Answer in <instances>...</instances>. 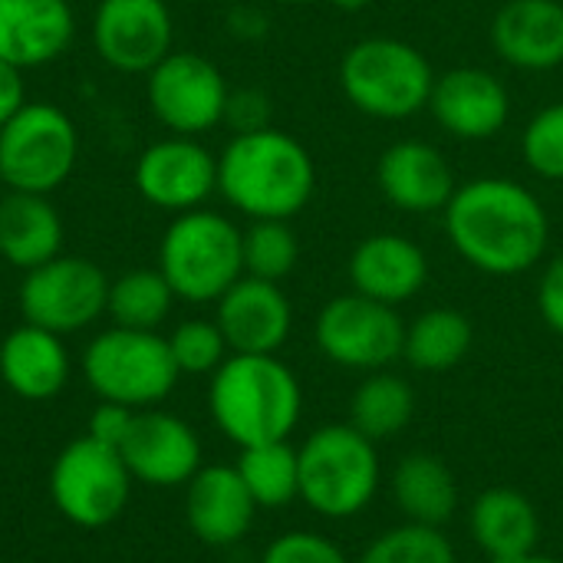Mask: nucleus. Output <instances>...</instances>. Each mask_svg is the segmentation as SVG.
Returning <instances> with one entry per match:
<instances>
[{
  "instance_id": "f257e3e1",
  "label": "nucleus",
  "mask_w": 563,
  "mask_h": 563,
  "mask_svg": "<svg viewBox=\"0 0 563 563\" xmlns=\"http://www.w3.org/2000/svg\"><path fill=\"white\" fill-rule=\"evenodd\" d=\"M452 247L482 274L518 277L541 264L551 244V218L534 191L511 178H472L445 205Z\"/></svg>"
},
{
  "instance_id": "f03ea898",
  "label": "nucleus",
  "mask_w": 563,
  "mask_h": 563,
  "mask_svg": "<svg viewBox=\"0 0 563 563\" xmlns=\"http://www.w3.org/2000/svg\"><path fill=\"white\" fill-rule=\"evenodd\" d=\"M218 191L251 221H290L317 191V165L303 142L274 125L241 132L218 155Z\"/></svg>"
},
{
  "instance_id": "7ed1b4c3",
  "label": "nucleus",
  "mask_w": 563,
  "mask_h": 563,
  "mask_svg": "<svg viewBox=\"0 0 563 563\" xmlns=\"http://www.w3.org/2000/svg\"><path fill=\"white\" fill-rule=\"evenodd\" d=\"M208 412L238 449L287 442L303 416V389L277 353H231L211 373Z\"/></svg>"
},
{
  "instance_id": "20e7f679",
  "label": "nucleus",
  "mask_w": 563,
  "mask_h": 563,
  "mask_svg": "<svg viewBox=\"0 0 563 563\" xmlns=\"http://www.w3.org/2000/svg\"><path fill=\"white\" fill-rule=\"evenodd\" d=\"M297 455L300 501L327 521H350L363 515L379 495V449L350 422L313 429Z\"/></svg>"
},
{
  "instance_id": "39448f33",
  "label": "nucleus",
  "mask_w": 563,
  "mask_h": 563,
  "mask_svg": "<svg viewBox=\"0 0 563 563\" xmlns=\"http://www.w3.org/2000/svg\"><path fill=\"white\" fill-rule=\"evenodd\" d=\"M435 86L426 53L396 36H366L340 59V89L346 102L383 122L412 119L429 109Z\"/></svg>"
},
{
  "instance_id": "423d86ee",
  "label": "nucleus",
  "mask_w": 563,
  "mask_h": 563,
  "mask_svg": "<svg viewBox=\"0 0 563 563\" xmlns=\"http://www.w3.org/2000/svg\"><path fill=\"white\" fill-rule=\"evenodd\" d=\"M241 228L218 211H181L158 244V271L185 303H218L244 277Z\"/></svg>"
},
{
  "instance_id": "0eeeda50",
  "label": "nucleus",
  "mask_w": 563,
  "mask_h": 563,
  "mask_svg": "<svg viewBox=\"0 0 563 563\" xmlns=\"http://www.w3.org/2000/svg\"><path fill=\"white\" fill-rule=\"evenodd\" d=\"M82 379L102 402H119L135 412L162 406L181 373L168 350V336L155 330L109 327L82 350Z\"/></svg>"
},
{
  "instance_id": "6e6552de",
  "label": "nucleus",
  "mask_w": 563,
  "mask_h": 563,
  "mask_svg": "<svg viewBox=\"0 0 563 563\" xmlns=\"http://www.w3.org/2000/svg\"><path fill=\"white\" fill-rule=\"evenodd\" d=\"M79 135L53 102H26L0 125V181L23 195H53L76 168Z\"/></svg>"
},
{
  "instance_id": "1a4fd4ad",
  "label": "nucleus",
  "mask_w": 563,
  "mask_h": 563,
  "mask_svg": "<svg viewBox=\"0 0 563 563\" xmlns=\"http://www.w3.org/2000/svg\"><path fill=\"white\" fill-rule=\"evenodd\" d=\"M49 498L69 525L99 531L129 508L132 475L119 449L82 435L56 455L49 468Z\"/></svg>"
},
{
  "instance_id": "9d476101",
  "label": "nucleus",
  "mask_w": 563,
  "mask_h": 563,
  "mask_svg": "<svg viewBox=\"0 0 563 563\" xmlns=\"http://www.w3.org/2000/svg\"><path fill=\"white\" fill-rule=\"evenodd\" d=\"M313 340L330 363L356 373H376L402 360L406 320L396 307L353 290L323 303L313 323Z\"/></svg>"
},
{
  "instance_id": "9b49d317",
  "label": "nucleus",
  "mask_w": 563,
  "mask_h": 563,
  "mask_svg": "<svg viewBox=\"0 0 563 563\" xmlns=\"http://www.w3.org/2000/svg\"><path fill=\"white\" fill-rule=\"evenodd\" d=\"M109 277L89 257H53L23 274L20 313L26 323L69 336L92 327L109 303Z\"/></svg>"
},
{
  "instance_id": "f8f14e48",
  "label": "nucleus",
  "mask_w": 563,
  "mask_h": 563,
  "mask_svg": "<svg viewBox=\"0 0 563 563\" xmlns=\"http://www.w3.org/2000/svg\"><path fill=\"white\" fill-rule=\"evenodd\" d=\"M145 76L148 109L168 132L198 139L201 132L224 122L231 89L224 82V73L201 53L172 49Z\"/></svg>"
},
{
  "instance_id": "ddd939ff",
  "label": "nucleus",
  "mask_w": 563,
  "mask_h": 563,
  "mask_svg": "<svg viewBox=\"0 0 563 563\" xmlns=\"http://www.w3.org/2000/svg\"><path fill=\"white\" fill-rule=\"evenodd\" d=\"M175 40L165 0H99L92 13V46L119 73H152Z\"/></svg>"
},
{
  "instance_id": "4468645a",
  "label": "nucleus",
  "mask_w": 563,
  "mask_h": 563,
  "mask_svg": "<svg viewBox=\"0 0 563 563\" xmlns=\"http://www.w3.org/2000/svg\"><path fill=\"white\" fill-rule=\"evenodd\" d=\"M119 455L132 475V482L152 488H181L205 465V449L198 432L165 409L135 412L129 435L119 445Z\"/></svg>"
},
{
  "instance_id": "2eb2a0df",
  "label": "nucleus",
  "mask_w": 563,
  "mask_h": 563,
  "mask_svg": "<svg viewBox=\"0 0 563 563\" xmlns=\"http://www.w3.org/2000/svg\"><path fill=\"white\" fill-rule=\"evenodd\" d=\"M135 188L152 208L195 211L218 191V155L191 135L162 139L139 155Z\"/></svg>"
},
{
  "instance_id": "dca6fc26",
  "label": "nucleus",
  "mask_w": 563,
  "mask_h": 563,
  "mask_svg": "<svg viewBox=\"0 0 563 563\" xmlns=\"http://www.w3.org/2000/svg\"><path fill=\"white\" fill-rule=\"evenodd\" d=\"M429 109L449 135L462 142H485L508 125L511 96L495 73L482 66H459L435 76Z\"/></svg>"
},
{
  "instance_id": "f3484780",
  "label": "nucleus",
  "mask_w": 563,
  "mask_h": 563,
  "mask_svg": "<svg viewBox=\"0 0 563 563\" xmlns=\"http://www.w3.org/2000/svg\"><path fill=\"white\" fill-rule=\"evenodd\" d=\"M214 323L221 327L231 353H280L294 330V307L280 284L261 277H241L221 300Z\"/></svg>"
},
{
  "instance_id": "a211bd4d",
  "label": "nucleus",
  "mask_w": 563,
  "mask_h": 563,
  "mask_svg": "<svg viewBox=\"0 0 563 563\" xmlns=\"http://www.w3.org/2000/svg\"><path fill=\"white\" fill-rule=\"evenodd\" d=\"M257 501L234 465H201L185 485L188 531L208 548H234L254 528Z\"/></svg>"
},
{
  "instance_id": "6ab92c4d",
  "label": "nucleus",
  "mask_w": 563,
  "mask_h": 563,
  "mask_svg": "<svg viewBox=\"0 0 563 563\" xmlns=\"http://www.w3.org/2000/svg\"><path fill=\"white\" fill-rule=\"evenodd\" d=\"M376 185L393 208L409 214L445 211L459 188L449 158L419 139H399L379 155Z\"/></svg>"
},
{
  "instance_id": "aec40b11",
  "label": "nucleus",
  "mask_w": 563,
  "mask_h": 563,
  "mask_svg": "<svg viewBox=\"0 0 563 563\" xmlns=\"http://www.w3.org/2000/svg\"><path fill=\"white\" fill-rule=\"evenodd\" d=\"M426 280H429L426 251L396 231L369 234L350 254L353 290L363 297H373L379 303L399 307V303L419 297Z\"/></svg>"
},
{
  "instance_id": "412c9836",
  "label": "nucleus",
  "mask_w": 563,
  "mask_h": 563,
  "mask_svg": "<svg viewBox=\"0 0 563 563\" xmlns=\"http://www.w3.org/2000/svg\"><path fill=\"white\" fill-rule=\"evenodd\" d=\"M492 46L515 69H558L563 63V3L505 0L492 20Z\"/></svg>"
},
{
  "instance_id": "4be33fe9",
  "label": "nucleus",
  "mask_w": 563,
  "mask_h": 563,
  "mask_svg": "<svg viewBox=\"0 0 563 563\" xmlns=\"http://www.w3.org/2000/svg\"><path fill=\"white\" fill-rule=\"evenodd\" d=\"M73 33L69 0H0V59L23 73L59 59Z\"/></svg>"
},
{
  "instance_id": "5701e85b",
  "label": "nucleus",
  "mask_w": 563,
  "mask_h": 563,
  "mask_svg": "<svg viewBox=\"0 0 563 563\" xmlns=\"http://www.w3.org/2000/svg\"><path fill=\"white\" fill-rule=\"evenodd\" d=\"M69 373L73 360L59 333L23 320L0 343V379L16 399L46 402L66 389Z\"/></svg>"
},
{
  "instance_id": "b1692460",
  "label": "nucleus",
  "mask_w": 563,
  "mask_h": 563,
  "mask_svg": "<svg viewBox=\"0 0 563 563\" xmlns=\"http://www.w3.org/2000/svg\"><path fill=\"white\" fill-rule=\"evenodd\" d=\"M468 534L492 563H518L538 554L541 515L518 488H488L472 501Z\"/></svg>"
},
{
  "instance_id": "393cba45",
  "label": "nucleus",
  "mask_w": 563,
  "mask_h": 563,
  "mask_svg": "<svg viewBox=\"0 0 563 563\" xmlns=\"http://www.w3.org/2000/svg\"><path fill=\"white\" fill-rule=\"evenodd\" d=\"M393 501L406 521L445 528L459 511V478L432 452H409L396 462L389 478Z\"/></svg>"
},
{
  "instance_id": "a878e982",
  "label": "nucleus",
  "mask_w": 563,
  "mask_h": 563,
  "mask_svg": "<svg viewBox=\"0 0 563 563\" xmlns=\"http://www.w3.org/2000/svg\"><path fill=\"white\" fill-rule=\"evenodd\" d=\"M63 251V221L46 195L10 191L0 201V257L16 271H33Z\"/></svg>"
},
{
  "instance_id": "bb28decb",
  "label": "nucleus",
  "mask_w": 563,
  "mask_h": 563,
  "mask_svg": "<svg viewBox=\"0 0 563 563\" xmlns=\"http://www.w3.org/2000/svg\"><path fill=\"white\" fill-rule=\"evenodd\" d=\"M475 343L472 320L452 307H432L406 327L402 360L419 373L455 369Z\"/></svg>"
},
{
  "instance_id": "cd10ccee",
  "label": "nucleus",
  "mask_w": 563,
  "mask_h": 563,
  "mask_svg": "<svg viewBox=\"0 0 563 563\" xmlns=\"http://www.w3.org/2000/svg\"><path fill=\"white\" fill-rule=\"evenodd\" d=\"M412 416H416L412 386L389 369H376V373H366V379L356 386L346 422L379 445V442L396 439L402 429H409Z\"/></svg>"
},
{
  "instance_id": "c85d7f7f",
  "label": "nucleus",
  "mask_w": 563,
  "mask_h": 563,
  "mask_svg": "<svg viewBox=\"0 0 563 563\" xmlns=\"http://www.w3.org/2000/svg\"><path fill=\"white\" fill-rule=\"evenodd\" d=\"M234 468L257 508H287L300 498V455L290 439L241 449Z\"/></svg>"
},
{
  "instance_id": "c756f323",
  "label": "nucleus",
  "mask_w": 563,
  "mask_h": 563,
  "mask_svg": "<svg viewBox=\"0 0 563 563\" xmlns=\"http://www.w3.org/2000/svg\"><path fill=\"white\" fill-rule=\"evenodd\" d=\"M175 290L162 277V271H129L109 284V303L106 313L112 317V327L125 330H158L175 303Z\"/></svg>"
},
{
  "instance_id": "7c9ffc66",
  "label": "nucleus",
  "mask_w": 563,
  "mask_h": 563,
  "mask_svg": "<svg viewBox=\"0 0 563 563\" xmlns=\"http://www.w3.org/2000/svg\"><path fill=\"white\" fill-rule=\"evenodd\" d=\"M360 563H459V558L442 528L402 521L376 534L360 554Z\"/></svg>"
},
{
  "instance_id": "2f4dec72",
  "label": "nucleus",
  "mask_w": 563,
  "mask_h": 563,
  "mask_svg": "<svg viewBox=\"0 0 563 563\" xmlns=\"http://www.w3.org/2000/svg\"><path fill=\"white\" fill-rule=\"evenodd\" d=\"M241 251L244 274L274 284L290 277L300 261V244L290 221H251V228L241 234Z\"/></svg>"
},
{
  "instance_id": "473e14b6",
  "label": "nucleus",
  "mask_w": 563,
  "mask_h": 563,
  "mask_svg": "<svg viewBox=\"0 0 563 563\" xmlns=\"http://www.w3.org/2000/svg\"><path fill=\"white\" fill-rule=\"evenodd\" d=\"M168 350L181 376H211L228 356V340L214 320H185L172 330Z\"/></svg>"
},
{
  "instance_id": "72a5a7b5",
  "label": "nucleus",
  "mask_w": 563,
  "mask_h": 563,
  "mask_svg": "<svg viewBox=\"0 0 563 563\" xmlns=\"http://www.w3.org/2000/svg\"><path fill=\"white\" fill-rule=\"evenodd\" d=\"M525 165L548 181H563V102L544 106L521 132Z\"/></svg>"
},
{
  "instance_id": "f704fd0d",
  "label": "nucleus",
  "mask_w": 563,
  "mask_h": 563,
  "mask_svg": "<svg viewBox=\"0 0 563 563\" xmlns=\"http://www.w3.org/2000/svg\"><path fill=\"white\" fill-rule=\"evenodd\" d=\"M261 563H350V558L320 531H287L264 548Z\"/></svg>"
},
{
  "instance_id": "c9c22d12",
  "label": "nucleus",
  "mask_w": 563,
  "mask_h": 563,
  "mask_svg": "<svg viewBox=\"0 0 563 563\" xmlns=\"http://www.w3.org/2000/svg\"><path fill=\"white\" fill-rule=\"evenodd\" d=\"M224 122L234 125V135L241 132H257L271 125V102L261 89H238L228 96V112Z\"/></svg>"
},
{
  "instance_id": "e433bc0d",
  "label": "nucleus",
  "mask_w": 563,
  "mask_h": 563,
  "mask_svg": "<svg viewBox=\"0 0 563 563\" xmlns=\"http://www.w3.org/2000/svg\"><path fill=\"white\" fill-rule=\"evenodd\" d=\"M135 419V409L129 406H119V402H102L89 412V422H86V435L102 442V445H112L119 449L122 439L129 435V426Z\"/></svg>"
},
{
  "instance_id": "4c0bfd02",
  "label": "nucleus",
  "mask_w": 563,
  "mask_h": 563,
  "mask_svg": "<svg viewBox=\"0 0 563 563\" xmlns=\"http://www.w3.org/2000/svg\"><path fill=\"white\" fill-rule=\"evenodd\" d=\"M538 310L544 317V323L563 336V251L558 257H551V264L541 274L538 284Z\"/></svg>"
},
{
  "instance_id": "58836bf2",
  "label": "nucleus",
  "mask_w": 563,
  "mask_h": 563,
  "mask_svg": "<svg viewBox=\"0 0 563 563\" xmlns=\"http://www.w3.org/2000/svg\"><path fill=\"white\" fill-rule=\"evenodd\" d=\"M23 106H26L23 69H16L13 63H3L0 59V125H7Z\"/></svg>"
},
{
  "instance_id": "ea45409f",
  "label": "nucleus",
  "mask_w": 563,
  "mask_h": 563,
  "mask_svg": "<svg viewBox=\"0 0 563 563\" xmlns=\"http://www.w3.org/2000/svg\"><path fill=\"white\" fill-rule=\"evenodd\" d=\"M327 3L336 7V10H343V13H360V10L373 7V0H327Z\"/></svg>"
},
{
  "instance_id": "a19ab883",
  "label": "nucleus",
  "mask_w": 563,
  "mask_h": 563,
  "mask_svg": "<svg viewBox=\"0 0 563 563\" xmlns=\"http://www.w3.org/2000/svg\"><path fill=\"white\" fill-rule=\"evenodd\" d=\"M518 563H563V561H558V558H551V554H541V551H538V554H531V558H525V561H518Z\"/></svg>"
},
{
  "instance_id": "79ce46f5",
  "label": "nucleus",
  "mask_w": 563,
  "mask_h": 563,
  "mask_svg": "<svg viewBox=\"0 0 563 563\" xmlns=\"http://www.w3.org/2000/svg\"><path fill=\"white\" fill-rule=\"evenodd\" d=\"M280 3H313V0H280Z\"/></svg>"
}]
</instances>
